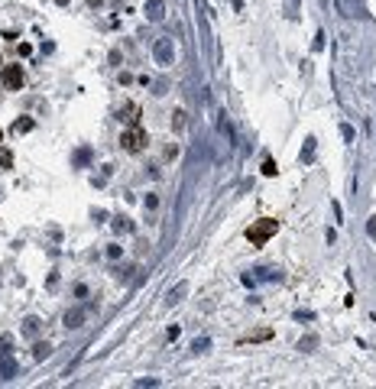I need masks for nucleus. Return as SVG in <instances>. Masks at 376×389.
<instances>
[{
	"mask_svg": "<svg viewBox=\"0 0 376 389\" xmlns=\"http://www.w3.org/2000/svg\"><path fill=\"white\" fill-rule=\"evenodd\" d=\"M276 230H279V221H272V217H263V221H253L250 227H247V240L253 243V247H263V243L269 240Z\"/></svg>",
	"mask_w": 376,
	"mask_h": 389,
	"instance_id": "nucleus-1",
	"label": "nucleus"
},
{
	"mask_svg": "<svg viewBox=\"0 0 376 389\" xmlns=\"http://www.w3.org/2000/svg\"><path fill=\"white\" fill-rule=\"evenodd\" d=\"M120 146L127 149V153H143V146H146V133H143V127H130L124 130V136H120Z\"/></svg>",
	"mask_w": 376,
	"mask_h": 389,
	"instance_id": "nucleus-2",
	"label": "nucleus"
},
{
	"mask_svg": "<svg viewBox=\"0 0 376 389\" xmlns=\"http://www.w3.org/2000/svg\"><path fill=\"white\" fill-rule=\"evenodd\" d=\"M153 56H156V62H159V65H172L175 62V43L169 36H159L153 43Z\"/></svg>",
	"mask_w": 376,
	"mask_h": 389,
	"instance_id": "nucleus-3",
	"label": "nucleus"
},
{
	"mask_svg": "<svg viewBox=\"0 0 376 389\" xmlns=\"http://www.w3.org/2000/svg\"><path fill=\"white\" fill-rule=\"evenodd\" d=\"M0 85H4L7 91H20V88H23V68L20 65H4L0 68Z\"/></svg>",
	"mask_w": 376,
	"mask_h": 389,
	"instance_id": "nucleus-4",
	"label": "nucleus"
},
{
	"mask_svg": "<svg viewBox=\"0 0 376 389\" xmlns=\"http://www.w3.org/2000/svg\"><path fill=\"white\" fill-rule=\"evenodd\" d=\"M146 17L153 20V23H159V20L166 17V0H146Z\"/></svg>",
	"mask_w": 376,
	"mask_h": 389,
	"instance_id": "nucleus-5",
	"label": "nucleus"
},
{
	"mask_svg": "<svg viewBox=\"0 0 376 389\" xmlns=\"http://www.w3.org/2000/svg\"><path fill=\"white\" fill-rule=\"evenodd\" d=\"M0 376H4V379L17 376V363H13V360H7V353H0Z\"/></svg>",
	"mask_w": 376,
	"mask_h": 389,
	"instance_id": "nucleus-6",
	"label": "nucleus"
},
{
	"mask_svg": "<svg viewBox=\"0 0 376 389\" xmlns=\"http://www.w3.org/2000/svg\"><path fill=\"white\" fill-rule=\"evenodd\" d=\"M81 321H85V311H68L65 315V327H81Z\"/></svg>",
	"mask_w": 376,
	"mask_h": 389,
	"instance_id": "nucleus-7",
	"label": "nucleus"
},
{
	"mask_svg": "<svg viewBox=\"0 0 376 389\" xmlns=\"http://www.w3.org/2000/svg\"><path fill=\"white\" fill-rule=\"evenodd\" d=\"M23 334H26V337H36V334H39V318H26V321H23Z\"/></svg>",
	"mask_w": 376,
	"mask_h": 389,
	"instance_id": "nucleus-8",
	"label": "nucleus"
},
{
	"mask_svg": "<svg viewBox=\"0 0 376 389\" xmlns=\"http://www.w3.org/2000/svg\"><path fill=\"white\" fill-rule=\"evenodd\" d=\"M136 114H140V107H136V104H127V111H120V120H127V124H136Z\"/></svg>",
	"mask_w": 376,
	"mask_h": 389,
	"instance_id": "nucleus-9",
	"label": "nucleus"
},
{
	"mask_svg": "<svg viewBox=\"0 0 376 389\" xmlns=\"http://www.w3.org/2000/svg\"><path fill=\"white\" fill-rule=\"evenodd\" d=\"M30 130H33V120H30V117H20L17 124H13V133H17V136H20V133H30Z\"/></svg>",
	"mask_w": 376,
	"mask_h": 389,
	"instance_id": "nucleus-10",
	"label": "nucleus"
},
{
	"mask_svg": "<svg viewBox=\"0 0 376 389\" xmlns=\"http://www.w3.org/2000/svg\"><path fill=\"white\" fill-rule=\"evenodd\" d=\"M185 292H188V285H185V282H182V285H175V289H172V292H169V305H175V302H182V295H185Z\"/></svg>",
	"mask_w": 376,
	"mask_h": 389,
	"instance_id": "nucleus-11",
	"label": "nucleus"
},
{
	"mask_svg": "<svg viewBox=\"0 0 376 389\" xmlns=\"http://www.w3.org/2000/svg\"><path fill=\"white\" fill-rule=\"evenodd\" d=\"M49 353H52V347H49V344H43V340H39V344L33 347V357H36V360H46Z\"/></svg>",
	"mask_w": 376,
	"mask_h": 389,
	"instance_id": "nucleus-12",
	"label": "nucleus"
},
{
	"mask_svg": "<svg viewBox=\"0 0 376 389\" xmlns=\"http://www.w3.org/2000/svg\"><path fill=\"white\" fill-rule=\"evenodd\" d=\"M302 159L311 162L314 159V140H305V149H302Z\"/></svg>",
	"mask_w": 376,
	"mask_h": 389,
	"instance_id": "nucleus-13",
	"label": "nucleus"
},
{
	"mask_svg": "<svg viewBox=\"0 0 376 389\" xmlns=\"http://www.w3.org/2000/svg\"><path fill=\"white\" fill-rule=\"evenodd\" d=\"M114 230H127V234H130V230H133V224H130L127 217H117V221H114Z\"/></svg>",
	"mask_w": 376,
	"mask_h": 389,
	"instance_id": "nucleus-14",
	"label": "nucleus"
},
{
	"mask_svg": "<svg viewBox=\"0 0 376 389\" xmlns=\"http://www.w3.org/2000/svg\"><path fill=\"white\" fill-rule=\"evenodd\" d=\"M172 127H175V130L185 127V114H182V111H175V114H172Z\"/></svg>",
	"mask_w": 376,
	"mask_h": 389,
	"instance_id": "nucleus-15",
	"label": "nucleus"
},
{
	"mask_svg": "<svg viewBox=\"0 0 376 389\" xmlns=\"http://www.w3.org/2000/svg\"><path fill=\"white\" fill-rule=\"evenodd\" d=\"M10 166H13V156L4 149V153H0V169H10Z\"/></svg>",
	"mask_w": 376,
	"mask_h": 389,
	"instance_id": "nucleus-16",
	"label": "nucleus"
},
{
	"mask_svg": "<svg viewBox=\"0 0 376 389\" xmlns=\"http://www.w3.org/2000/svg\"><path fill=\"white\" fill-rule=\"evenodd\" d=\"M279 172V169H276V162H272V159H266L263 162V175H276Z\"/></svg>",
	"mask_w": 376,
	"mask_h": 389,
	"instance_id": "nucleus-17",
	"label": "nucleus"
},
{
	"mask_svg": "<svg viewBox=\"0 0 376 389\" xmlns=\"http://www.w3.org/2000/svg\"><path fill=\"white\" fill-rule=\"evenodd\" d=\"M208 347H211V340H208V337H204V340H195V353H204Z\"/></svg>",
	"mask_w": 376,
	"mask_h": 389,
	"instance_id": "nucleus-18",
	"label": "nucleus"
},
{
	"mask_svg": "<svg viewBox=\"0 0 376 389\" xmlns=\"http://www.w3.org/2000/svg\"><path fill=\"white\" fill-rule=\"evenodd\" d=\"M366 234H370V237H373V240H376V214L370 217V224H366Z\"/></svg>",
	"mask_w": 376,
	"mask_h": 389,
	"instance_id": "nucleus-19",
	"label": "nucleus"
},
{
	"mask_svg": "<svg viewBox=\"0 0 376 389\" xmlns=\"http://www.w3.org/2000/svg\"><path fill=\"white\" fill-rule=\"evenodd\" d=\"M56 4H68V0H56Z\"/></svg>",
	"mask_w": 376,
	"mask_h": 389,
	"instance_id": "nucleus-20",
	"label": "nucleus"
},
{
	"mask_svg": "<svg viewBox=\"0 0 376 389\" xmlns=\"http://www.w3.org/2000/svg\"><path fill=\"white\" fill-rule=\"evenodd\" d=\"M0 140H4V130H0Z\"/></svg>",
	"mask_w": 376,
	"mask_h": 389,
	"instance_id": "nucleus-21",
	"label": "nucleus"
},
{
	"mask_svg": "<svg viewBox=\"0 0 376 389\" xmlns=\"http://www.w3.org/2000/svg\"><path fill=\"white\" fill-rule=\"evenodd\" d=\"M0 68H4V65H0Z\"/></svg>",
	"mask_w": 376,
	"mask_h": 389,
	"instance_id": "nucleus-22",
	"label": "nucleus"
}]
</instances>
